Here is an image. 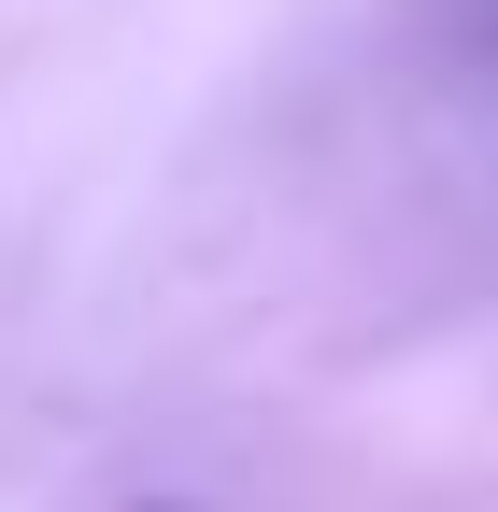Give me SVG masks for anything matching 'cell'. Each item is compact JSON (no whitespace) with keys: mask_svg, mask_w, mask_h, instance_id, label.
Instances as JSON below:
<instances>
[{"mask_svg":"<svg viewBox=\"0 0 498 512\" xmlns=\"http://www.w3.org/2000/svg\"><path fill=\"white\" fill-rule=\"evenodd\" d=\"M442 15H456V43L484 57V72H498V0H442Z\"/></svg>","mask_w":498,"mask_h":512,"instance_id":"1","label":"cell"}]
</instances>
